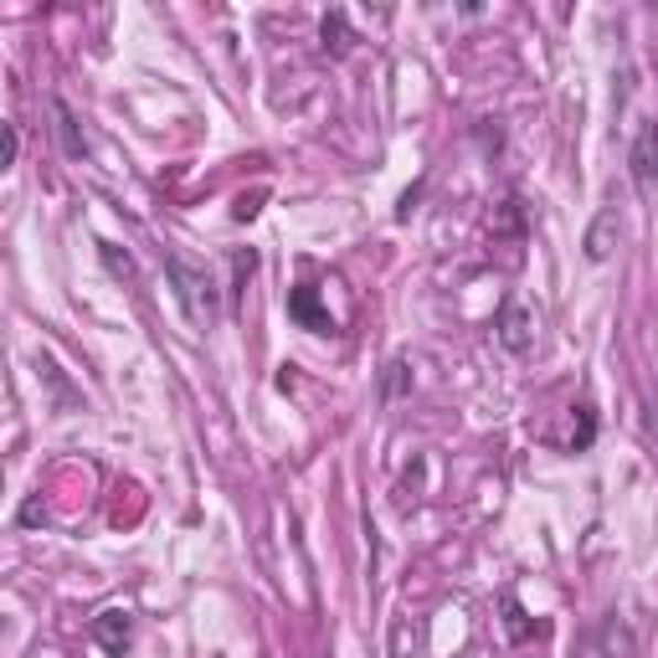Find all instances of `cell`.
Returning a JSON list of instances; mask_svg holds the SVG:
<instances>
[{"instance_id": "6da1fadb", "label": "cell", "mask_w": 658, "mask_h": 658, "mask_svg": "<svg viewBox=\"0 0 658 658\" xmlns=\"http://www.w3.org/2000/svg\"><path fill=\"white\" fill-rule=\"evenodd\" d=\"M164 273H170V284H176V299L185 309V319L195 325H206L216 315V284H211L201 268H191L185 257H164Z\"/></svg>"}, {"instance_id": "7c38bea8", "label": "cell", "mask_w": 658, "mask_h": 658, "mask_svg": "<svg viewBox=\"0 0 658 658\" xmlns=\"http://www.w3.org/2000/svg\"><path fill=\"white\" fill-rule=\"evenodd\" d=\"M505 613H509V638H514V644H520L524 633H530V628H524V613H520V602H514V597H505Z\"/></svg>"}, {"instance_id": "7a4b0ae2", "label": "cell", "mask_w": 658, "mask_h": 658, "mask_svg": "<svg viewBox=\"0 0 658 658\" xmlns=\"http://www.w3.org/2000/svg\"><path fill=\"white\" fill-rule=\"evenodd\" d=\"M628 176L638 191H654L658 185V124L638 129V139H633V150H628Z\"/></svg>"}, {"instance_id": "30bf717a", "label": "cell", "mask_w": 658, "mask_h": 658, "mask_svg": "<svg viewBox=\"0 0 658 658\" xmlns=\"http://www.w3.org/2000/svg\"><path fill=\"white\" fill-rule=\"evenodd\" d=\"M98 253H104V263H108V273H114V278H124V284H135V257L119 253L114 242H98Z\"/></svg>"}, {"instance_id": "5b68a950", "label": "cell", "mask_w": 658, "mask_h": 658, "mask_svg": "<svg viewBox=\"0 0 658 658\" xmlns=\"http://www.w3.org/2000/svg\"><path fill=\"white\" fill-rule=\"evenodd\" d=\"M319 46H325L329 57H344L350 46H355V31H350V15L335 6V11H325V21H319Z\"/></svg>"}, {"instance_id": "8992f818", "label": "cell", "mask_w": 658, "mask_h": 658, "mask_svg": "<svg viewBox=\"0 0 658 658\" xmlns=\"http://www.w3.org/2000/svg\"><path fill=\"white\" fill-rule=\"evenodd\" d=\"M633 654V638H628V628L617 623V617H607L597 628V638L586 644V658H628Z\"/></svg>"}, {"instance_id": "8fae6325", "label": "cell", "mask_w": 658, "mask_h": 658, "mask_svg": "<svg viewBox=\"0 0 658 658\" xmlns=\"http://www.w3.org/2000/svg\"><path fill=\"white\" fill-rule=\"evenodd\" d=\"M592 437H597V417H592V406H576V437H571V453H586L592 448Z\"/></svg>"}, {"instance_id": "ba28073f", "label": "cell", "mask_w": 658, "mask_h": 658, "mask_svg": "<svg viewBox=\"0 0 658 658\" xmlns=\"http://www.w3.org/2000/svg\"><path fill=\"white\" fill-rule=\"evenodd\" d=\"M499 340H505L514 355L530 350V315H524L520 304H505V315H499Z\"/></svg>"}, {"instance_id": "3957f363", "label": "cell", "mask_w": 658, "mask_h": 658, "mask_svg": "<svg viewBox=\"0 0 658 658\" xmlns=\"http://www.w3.org/2000/svg\"><path fill=\"white\" fill-rule=\"evenodd\" d=\"M288 319L304 329H315V335H329L335 329V319H329V309L319 304V288L299 284V288H288Z\"/></svg>"}, {"instance_id": "52a82bcc", "label": "cell", "mask_w": 658, "mask_h": 658, "mask_svg": "<svg viewBox=\"0 0 658 658\" xmlns=\"http://www.w3.org/2000/svg\"><path fill=\"white\" fill-rule=\"evenodd\" d=\"M613 247H617V211H602L597 222L586 226V257H592V263H607Z\"/></svg>"}, {"instance_id": "5bb4252c", "label": "cell", "mask_w": 658, "mask_h": 658, "mask_svg": "<svg viewBox=\"0 0 658 658\" xmlns=\"http://www.w3.org/2000/svg\"><path fill=\"white\" fill-rule=\"evenodd\" d=\"M257 206H263V191L242 195V201H237V211H232V216H237V222H253V216H257Z\"/></svg>"}, {"instance_id": "9c48e42d", "label": "cell", "mask_w": 658, "mask_h": 658, "mask_svg": "<svg viewBox=\"0 0 658 658\" xmlns=\"http://www.w3.org/2000/svg\"><path fill=\"white\" fill-rule=\"evenodd\" d=\"M52 114H57V139H62V155H73V160H83V155H88V145H83V135H77L73 108L62 104V98H52Z\"/></svg>"}, {"instance_id": "277c9868", "label": "cell", "mask_w": 658, "mask_h": 658, "mask_svg": "<svg viewBox=\"0 0 658 658\" xmlns=\"http://www.w3.org/2000/svg\"><path fill=\"white\" fill-rule=\"evenodd\" d=\"M93 638H98V648H104V654L119 658L124 648H129V613H119V607L98 613V617H93Z\"/></svg>"}, {"instance_id": "4fadbf2b", "label": "cell", "mask_w": 658, "mask_h": 658, "mask_svg": "<svg viewBox=\"0 0 658 658\" xmlns=\"http://www.w3.org/2000/svg\"><path fill=\"white\" fill-rule=\"evenodd\" d=\"M402 381H406V360H391V365H386V386H381V391H386V396H396V391H402Z\"/></svg>"}, {"instance_id": "9a60e30c", "label": "cell", "mask_w": 658, "mask_h": 658, "mask_svg": "<svg viewBox=\"0 0 658 658\" xmlns=\"http://www.w3.org/2000/svg\"><path fill=\"white\" fill-rule=\"evenodd\" d=\"M15 150H21V135H15V124H6V164H15Z\"/></svg>"}]
</instances>
